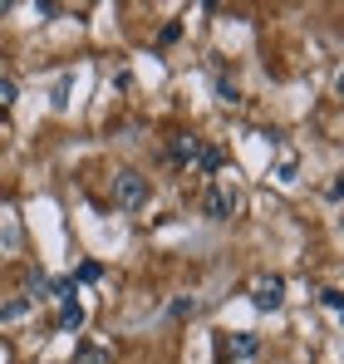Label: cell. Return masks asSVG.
<instances>
[{"label":"cell","instance_id":"cell-1","mask_svg":"<svg viewBox=\"0 0 344 364\" xmlns=\"http://www.w3.org/2000/svg\"><path fill=\"white\" fill-rule=\"evenodd\" d=\"M236 207H241V192H236L231 182L212 178L207 187H202V217H212V222H231Z\"/></svg>","mask_w":344,"mask_h":364},{"label":"cell","instance_id":"cell-2","mask_svg":"<svg viewBox=\"0 0 344 364\" xmlns=\"http://www.w3.org/2000/svg\"><path fill=\"white\" fill-rule=\"evenodd\" d=\"M251 305L256 310H281L286 305V276H276V271H261V276H251Z\"/></svg>","mask_w":344,"mask_h":364},{"label":"cell","instance_id":"cell-3","mask_svg":"<svg viewBox=\"0 0 344 364\" xmlns=\"http://www.w3.org/2000/svg\"><path fill=\"white\" fill-rule=\"evenodd\" d=\"M148 202V178L143 173H133V168H123L114 178V207H123V212H138Z\"/></svg>","mask_w":344,"mask_h":364},{"label":"cell","instance_id":"cell-4","mask_svg":"<svg viewBox=\"0 0 344 364\" xmlns=\"http://www.w3.org/2000/svg\"><path fill=\"white\" fill-rule=\"evenodd\" d=\"M217 350H222V355H236V360H251V355L261 350V340H256L251 330H236V335H231V340H222Z\"/></svg>","mask_w":344,"mask_h":364},{"label":"cell","instance_id":"cell-5","mask_svg":"<svg viewBox=\"0 0 344 364\" xmlns=\"http://www.w3.org/2000/svg\"><path fill=\"white\" fill-rule=\"evenodd\" d=\"M192 163H197L202 178H217V173H222V148H217V143H197V158H192Z\"/></svg>","mask_w":344,"mask_h":364},{"label":"cell","instance_id":"cell-6","mask_svg":"<svg viewBox=\"0 0 344 364\" xmlns=\"http://www.w3.org/2000/svg\"><path fill=\"white\" fill-rule=\"evenodd\" d=\"M55 330H59V335H74V330H84V305H79V301H64V305H59Z\"/></svg>","mask_w":344,"mask_h":364},{"label":"cell","instance_id":"cell-7","mask_svg":"<svg viewBox=\"0 0 344 364\" xmlns=\"http://www.w3.org/2000/svg\"><path fill=\"white\" fill-rule=\"evenodd\" d=\"M295 168H300V158H295V148H276V163H271V178H276V182H295Z\"/></svg>","mask_w":344,"mask_h":364},{"label":"cell","instance_id":"cell-8","mask_svg":"<svg viewBox=\"0 0 344 364\" xmlns=\"http://www.w3.org/2000/svg\"><path fill=\"white\" fill-rule=\"evenodd\" d=\"M30 310H35V301H30V296H15V301L0 305V325H15V320H25Z\"/></svg>","mask_w":344,"mask_h":364},{"label":"cell","instance_id":"cell-9","mask_svg":"<svg viewBox=\"0 0 344 364\" xmlns=\"http://www.w3.org/2000/svg\"><path fill=\"white\" fill-rule=\"evenodd\" d=\"M168 158H172V163H192V158H197V138L177 133V138L168 143Z\"/></svg>","mask_w":344,"mask_h":364},{"label":"cell","instance_id":"cell-10","mask_svg":"<svg viewBox=\"0 0 344 364\" xmlns=\"http://www.w3.org/2000/svg\"><path fill=\"white\" fill-rule=\"evenodd\" d=\"M74 291H79V286H74V276H55V281H50V286H45V301H74Z\"/></svg>","mask_w":344,"mask_h":364},{"label":"cell","instance_id":"cell-11","mask_svg":"<svg viewBox=\"0 0 344 364\" xmlns=\"http://www.w3.org/2000/svg\"><path fill=\"white\" fill-rule=\"evenodd\" d=\"M74 364H114V350H104V345H79V350H74Z\"/></svg>","mask_w":344,"mask_h":364},{"label":"cell","instance_id":"cell-12","mask_svg":"<svg viewBox=\"0 0 344 364\" xmlns=\"http://www.w3.org/2000/svg\"><path fill=\"white\" fill-rule=\"evenodd\" d=\"M217 99H222V104H241V84L227 79V74H217Z\"/></svg>","mask_w":344,"mask_h":364},{"label":"cell","instance_id":"cell-13","mask_svg":"<svg viewBox=\"0 0 344 364\" xmlns=\"http://www.w3.org/2000/svg\"><path fill=\"white\" fill-rule=\"evenodd\" d=\"M99 276H104V266H99V261H84V266L74 271V286H94Z\"/></svg>","mask_w":344,"mask_h":364},{"label":"cell","instance_id":"cell-14","mask_svg":"<svg viewBox=\"0 0 344 364\" xmlns=\"http://www.w3.org/2000/svg\"><path fill=\"white\" fill-rule=\"evenodd\" d=\"M177 40H182V20H168V25L158 30V45L168 50V45H177Z\"/></svg>","mask_w":344,"mask_h":364},{"label":"cell","instance_id":"cell-15","mask_svg":"<svg viewBox=\"0 0 344 364\" xmlns=\"http://www.w3.org/2000/svg\"><path fill=\"white\" fill-rule=\"evenodd\" d=\"M192 315H197V301L192 296H177L172 301V320H192Z\"/></svg>","mask_w":344,"mask_h":364},{"label":"cell","instance_id":"cell-16","mask_svg":"<svg viewBox=\"0 0 344 364\" xmlns=\"http://www.w3.org/2000/svg\"><path fill=\"white\" fill-rule=\"evenodd\" d=\"M50 104H55L59 114L69 109V74H64V79H59V84H55V99H50Z\"/></svg>","mask_w":344,"mask_h":364},{"label":"cell","instance_id":"cell-17","mask_svg":"<svg viewBox=\"0 0 344 364\" xmlns=\"http://www.w3.org/2000/svg\"><path fill=\"white\" fill-rule=\"evenodd\" d=\"M15 94H20V89H15V79H0V109H10V104H15Z\"/></svg>","mask_w":344,"mask_h":364},{"label":"cell","instance_id":"cell-18","mask_svg":"<svg viewBox=\"0 0 344 364\" xmlns=\"http://www.w3.org/2000/svg\"><path fill=\"white\" fill-rule=\"evenodd\" d=\"M325 310H344V296H340V291H335V286L325 291Z\"/></svg>","mask_w":344,"mask_h":364}]
</instances>
